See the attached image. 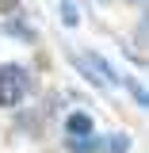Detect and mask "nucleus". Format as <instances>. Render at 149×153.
I'll return each instance as SVG.
<instances>
[{"instance_id": "nucleus-1", "label": "nucleus", "mask_w": 149, "mask_h": 153, "mask_svg": "<svg viewBox=\"0 0 149 153\" xmlns=\"http://www.w3.org/2000/svg\"><path fill=\"white\" fill-rule=\"evenodd\" d=\"M23 69L19 65H0V107H16L23 96Z\"/></svg>"}, {"instance_id": "nucleus-2", "label": "nucleus", "mask_w": 149, "mask_h": 153, "mask_svg": "<svg viewBox=\"0 0 149 153\" xmlns=\"http://www.w3.org/2000/svg\"><path fill=\"white\" fill-rule=\"evenodd\" d=\"M65 126H69V134H76V138H80V134H92V119H88V115H69V123H65Z\"/></svg>"}]
</instances>
